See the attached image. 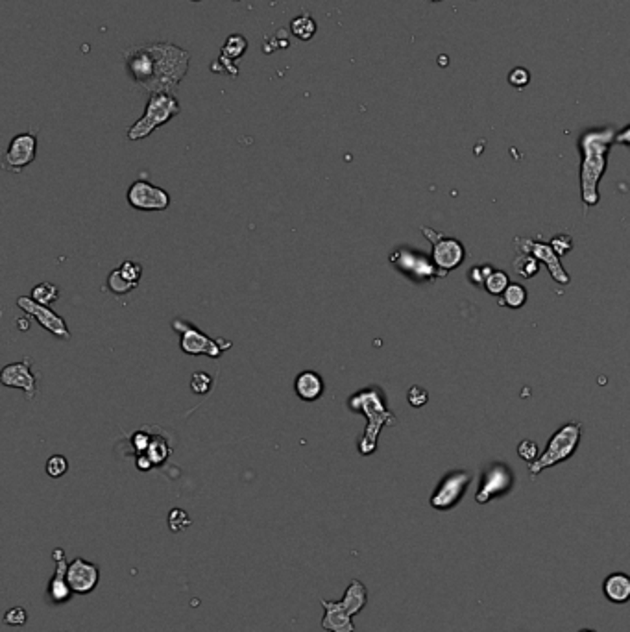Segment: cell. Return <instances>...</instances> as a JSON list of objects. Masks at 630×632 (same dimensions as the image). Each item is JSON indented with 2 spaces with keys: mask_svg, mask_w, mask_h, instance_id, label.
I'll return each instance as SVG.
<instances>
[{
  "mask_svg": "<svg viewBox=\"0 0 630 632\" xmlns=\"http://www.w3.org/2000/svg\"><path fill=\"white\" fill-rule=\"evenodd\" d=\"M69 472V461L63 455H52L47 461V473L50 477L59 479Z\"/></svg>",
  "mask_w": 630,
  "mask_h": 632,
  "instance_id": "cell-31",
  "label": "cell"
},
{
  "mask_svg": "<svg viewBox=\"0 0 630 632\" xmlns=\"http://www.w3.org/2000/svg\"><path fill=\"white\" fill-rule=\"evenodd\" d=\"M529 80H530L529 71H527V69H523V67H518V69H514V71L510 72V76H508V82L512 83V85L516 89L525 87V85L529 83Z\"/></svg>",
  "mask_w": 630,
  "mask_h": 632,
  "instance_id": "cell-37",
  "label": "cell"
},
{
  "mask_svg": "<svg viewBox=\"0 0 630 632\" xmlns=\"http://www.w3.org/2000/svg\"><path fill=\"white\" fill-rule=\"evenodd\" d=\"M348 408L354 413H360L366 416V427L359 440L360 455H371L377 449L379 433L384 426H394L395 416L387 408L381 390L376 386L360 389L354 396L348 397Z\"/></svg>",
  "mask_w": 630,
  "mask_h": 632,
  "instance_id": "cell-3",
  "label": "cell"
},
{
  "mask_svg": "<svg viewBox=\"0 0 630 632\" xmlns=\"http://www.w3.org/2000/svg\"><path fill=\"white\" fill-rule=\"evenodd\" d=\"M32 320H34V318H30L28 314H26V316H24V318L17 320V322H15V324H17V327H19V329H21V331H28L30 324H32Z\"/></svg>",
  "mask_w": 630,
  "mask_h": 632,
  "instance_id": "cell-41",
  "label": "cell"
},
{
  "mask_svg": "<svg viewBox=\"0 0 630 632\" xmlns=\"http://www.w3.org/2000/svg\"><path fill=\"white\" fill-rule=\"evenodd\" d=\"M390 265L394 266L395 270L400 274H403L405 278H409L414 283H429L435 281L438 276V266L435 265V261L429 255H425L424 252H416L413 248H405L400 246L394 252H390Z\"/></svg>",
  "mask_w": 630,
  "mask_h": 632,
  "instance_id": "cell-7",
  "label": "cell"
},
{
  "mask_svg": "<svg viewBox=\"0 0 630 632\" xmlns=\"http://www.w3.org/2000/svg\"><path fill=\"white\" fill-rule=\"evenodd\" d=\"M340 603L344 604V609L348 610V614L351 618L360 614L366 604H368V590H366L365 582L359 579L351 580L346 591H344V597H342Z\"/></svg>",
  "mask_w": 630,
  "mask_h": 632,
  "instance_id": "cell-22",
  "label": "cell"
},
{
  "mask_svg": "<svg viewBox=\"0 0 630 632\" xmlns=\"http://www.w3.org/2000/svg\"><path fill=\"white\" fill-rule=\"evenodd\" d=\"M106 287L109 292H113L115 296H126L128 292H131L133 289H137L135 283H131L128 279L124 278L122 274H120V268H115L109 272L106 281Z\"/></svg>",
  "mask_w": 630,
  "mask_h": 632,
  "instance_id": "cell-26",
  "label": "cell"
},
{
  "mask_svg": "<svg viewBox=\"0 0 630 632\" xmlns=\"http://www.w3.org/2000/svg\"><path fill=\"white\" fill-rule=\"evenodd\" d=\"M324 618H322V629L327 632H355V623L348 610L344 609L340 601H325L320 599Z\"/></svg>",
  "mask_w": 630,
  "mask_h": 632,
  "instance_id": "cell-18",
  "label": "cell"
},
{
  "mask_svg": "<svg viewBox=\"0 0 630 632\" xmlns=\"http://www.w3.org/2000/svg\"><path fill=\"white\" fill-rule=\"evenodd\" d=\"M246 48L248 41L242 36H239V34H233V36L228 37V41L222 47V52H220V61H224L222 71H228L231 76H237L239 69L235 67V61L242 58V54L246 52Z\"/></svg>",
  "mask_w": 630,
  "mask_h": 632,
  "instance_id": "cell-21",
  "label": "cell"
},
{
  "mask_svg": "<svg viewBox=\"0 0 630 632\" xmlns=\"http://www.w3.org/2000/svg\"><path fill=\"white\" fill-rule=\"evenodd\" d=\"M180 111H182L180 102H177L176 96L171 95V93H155V95H150L146 109H144V115H142L135 124L128 130V139H130V141H142V139H146L153 130H158L160 126L171 122L172 118L176 117V115H180Z\"/></svg>",
  "mask_w": 630,
  "mask_h": 632,
  "instance_id": "cell-4",
  "label": "cell"
},
{
  "mask_svg": "<svg viewBox=\"0 0 630 632\" xmlns=\"http://www.w3.org/2000/svg\"><path fill=\"white\" fill-rule=\"evenodd\" d=\"M67 579L71 585L72 591L78 596H87L100 582V567L94 562H89L82 556H76L74 560L69 562L67 569Z\"/></svg>",
  "mask_w": 630,
  "mask_h": 632,
  "instance_id": "cell-15",
  "label": "cell"
},
{
  "mask_svg": "<svg viewBox=\"0 0 630 632\" xmlns=\"http://www.w3.org/2000/svg\"><path fill=\"white\" fill-rule=\"evenodd\" d=\"M616 142L618 144H624V146H630V126H627L624 130H621L616 135Z\"/></svg>",
  "mask_w": 630,
  "mask_h": 632,
  "instance_id": "cell-40",
  "label": "cell"
},
{
  "mask_svg": "<svg viewBox=\"0 0 630 632\" xmlns=\"http://www.w3.org/2000/svg\"><path fill=\"white\" fill-rule=\"evenodd\" d=\"M17 307L28 314L30 318H34L43 329L52 333L54 337L61 338V340H69L71 338V331L67 322L58 313H54L52 309L43 303H37L32 296H21L17 300Z\"/></svg>",
  "mask_w": 630,
  "mask_h": 632,
  "instance_id": "cell-12",
  "label": "cell"
},
{
  "mask_svg": "<svg viewBox=\"0 0 630 632\" xmlns=\"http://www.w3.org/2000/svg\"><path fill=\"white\" fill-rule=\"evenodd\" d=\"M172 329L180 335V348L183 353L193 355H207L211 359H218L220 355L231 349V342L226 338H211L206 333H202L196 325L187 320L174 318L172 320Z\"/></svg>",
  "mask_w": 630,
  "mask_h": 632,
  "instance_id": "cell-6",
  "label": "cell"
},
{
  "mask_svg": "<svg viewBox=\"0 0 630 632\" xmlns=\"http://www.w3.org/2000/svg\"><path fill=\"white\" fill-rule=\"evenodd\" d=\"M406 400H409V403H411V405H413V407H424L425 403H427V400H429V396H427V392H425V389H422V386H416V384H414L413 389L409 390V394H406Z\"/></svg>",
  "mask_w": 630,
  "mask_h": 632,
  "instance_id": "cell-36",
  "label": "cell"
},
{
  "mask_svg": "<svg viewBox=\"0 0 630 632\" xmlns=\"http://www.w3.org/2000/svg\"><path fill=\"white\" fill-rule=\"evenodd\" d=\"M551 243H553V248L556 250V252H558V255L567 254V252L572 250V237H569V235L554 237Z\"/></svg>",
  "mask_w": 630,
  "mask_h": 632,
  "instance_id": "cell-39",
  "label": "cell"
},
{
  "mask_svg": "<svg viewBox=\"0 0 630 632\" xmlns=\"http://www.w3.org/2000/svg\"><path fill=\"white\" fill-rule=\"evenodd\" d=\"M578 632H597V631H595V629H580Z\"/></svg>",
  "mask_w": 630,
  "mask_h": 632,
  "instance_id": "cell-42",
  "label": "cell"
},
{
  "mask_svg": "<svg viewBox=\"0 0 630 632\" xmlns=\"http://www.w3.org/2000/svg\"><path fill=\"white\" fill-rule=\"evenodd\" d=\"M527 302V290L521 287L519 283H510L507 287V290L501 294L499 305H507L510 309L521 307Z\"/></svg>",
  "mask_w": 630,
  "mask_h": 632,
  "instance_id": "cell-27",
  "label": "cell"
},
{
  "mask_svg": "<svg viewBox=\"0 0 630 632\" xmlns=\"http://www.w3.org/2000/svg\"><path fill=\"white\" fill-rule=\"evenodd\" d=\"M37 137L34 133H19L12 139L6 154L2 157V166L8 172H23L28 165L36 161Z\"/></svg>",
  "mask_w": 630,
  "mask_h": 632,
  "instance_id": "cell-13",
  "label": "cell"
},
{
  "mask_svg": "<svg viewBox=\"0 0 630 632\" xmlns=\"http://www.w3.org/2000/svg\"><path fill=\"white\" fill-rule=\"evenodd\" d=\"M124 59L133 82L150 95H174L188 71V52L172 43L155 41L133 47Z\"/></svg>",
  "mask_w": 630,
  "mask_h": 632,
  "instance_id": "cell-1",
  "label": "cell"
},
{
  "mask_svg": "<svg viewBox=\"0 0 630 632\" xmlns=\"http://www.w3.org/2000/svg\"><path fill=\"white\" fill-rule=\"evenodd\" d=\"M422 233L433 244V255L431 257H433L435 265L438 266V270H440L442 276H446L449 270L457 268L464 261V246L457 239L446 237L440 231L431 230V228H422Z\"/></svg>",
  "mask_w": 630,
  "mask_h": 632,
  "instance_id": "cell-10",
  "label": "cell"
},
{
  "mask_svg": "<svg viewBox=\"0 0 630 632\" xmlns=\"http://www.w3.org/2000/svg\"><path fill=\"white\" fill-rule=\"evenodd\" d=\"M613 141L612 128L588 130L580 135V196L588 207L599 204V182L607 171L608 150Z\"/></svg>",
  "mask_w": 630,
  "mask_h": 632,
  "instance_id": "cell-2",
  "label": "cell"
},
{
  "mask_svg": "<svg viewBox=\"0 0 630 632\" xmlns=\"http://www.w3.org/2000/svg\"><path fill=\"white\" fill-rule=\"evenodd\" d=\"M492 272H494V270H492L490 266H473L470 272V281L479 287V285L486 283V279H488V276Z\"/></svg>",
  "mask_w": 630,
  "mask_h": 632,
  "instance_id": "cell-38",
  "label": "cell"
},
{
  "mask_svg": "<svg viewBox=\"0 0 630 632\" xmlns=\"http://www.w3.org/2000/svg\"><path fill=\"white\" fill-rule=\"evenodd\" d=\"M602 593L613 604H624L630 601V575L623 571L610 574L602 580Z\"/></svg>",
  "mask_w": 630,
  "mask_h": 632,
  "instance_id": "cell-20",
  "label": "cell"
},
{
  "mask_svg": "<svg viewBox=\"0 0 630 632\" xmlns=\"http://www.w3.org/2000/svg\"><path fill=\"white\" fill-rule=\"evenodd\" d=\"M172 449L171 446L166 444V440L163 437H153L152 444L148 446V449L141 455H146L150 461H152L153 466H161V464H165L166 459L171 457Z\"/></svg>",
  "mask_w": 630,
  "mask_h": 632,
  "instance_id": "cell-23",
  "label": "cell"
},
{
  "mask_svg": "<svg viewBox=\"0 0 630 632\" xmlns=\"http://www.w3.org/2000/svg\"><path fill=\"white\" fill-rule=\"evenodd\" d=\"M191 523H193V520L188 518V514L183 508H172L169 512V527H171L172 532L185 531L187 527H191Z\"/></svg>",
  "mask_w": 630,
  "mask_h": 632,
  "instance_id": "cell-30",
  "label": "cell"
},
{
  "mask_svg": "<svg viewBox=\"0 0 630 632\" xmlns=\"http://www.w3.org/2000/svg\"><path fill=\"white\" fill-rule=\"evenodd\" d=\"M325 383L322 375L314 370H303L296 375L294 379V392L301 402H316L324 396Z\"/></svg>",
  "mask_w": 630,
  "mask_h": 632,
  "instance_id": "cell-19",
  "label": "cell"
},
{
  "mask_svg": "<svg viewBox=\"0 0 630 632\" xmlns=\"http://www.w3.org/2000/svg\"><path fill=\"white\" fill-rule=\"evenodd\" d=\"M213 386V378L209 373L206 372H195L193 373V378H191V390L195 392V394H207Z\"/></svg>",
  "mask_w": 630,
  "mask_h": 632,
  "instance_id": "cell-32",
  "label": "cell"
},
{
  "mask_svg": "<svg viewBox=\"0 0 630 632\" xmlns=\"http://www.w3.org/2000/svg\"><path fill=\"white\" fill-rule=\"evenodd\" d=\"M518 455L519 459H523L525 462H532L538 459V446L532 440H523V442H519L518 446Z\"/></svg>",
  "mask_w": 630,
  "mask_h": 632,
  "instance_id": "cell-35",
  "label": "cell"
},
{
  "mask_svg": "<svg viewBox=\"0 0 630 632\" xmlns=\"http://www.w3.org/2000/svg\"><path fill=\"white\" fill-rule=\"evenodd\" d=\"M30 296H32L37 303H43V305H48V307H50L52 303L58 302L61 292H59L58 287L54 283H50V281H43V283L36 285V287L32 289V294Z\"/></svg>",
  "mask_w": 630,
  "mask_h": 632,
  "instance_id": "cell-24",
  "label": "cell"
},
{
  "mask_svg": "<svg viewBox=\"0 0 630 632\" xmlns=\"http://www.w3.org/2000/svg\"><path fill=\"white\" fill-rule=\"evenodd\" d=\"M578 440H580V424L578 422H572V424H565V426L560 427L549 440L543 455H540L532 464H529L530 475L536 477L543 470L567 461L575 453Z\"/></svg>",
  "mask_w": 630,
  "mask_h": 632,
  "instance_id": "cell-5",
  "label": "cell"
},
{
  "mask_svg": "<svg viewBox=\"0 0 630 632\" xmlns=\"http://www.w3.org/2000/svg\"><path fill=\"white\" fill-rule=\"evenodd\" d=\"M514 270L521 278H534L538 272V259L536 257H530L529 254H521L518 259L514 261Z\"/></svg>",
  "mask_w": 630,
  "mask_h": 632,
  "instance_id": "cell-28",
  "label": "cell"
},
{
  "mask_svg": "<svg viewBox=\"0 0 630 632\" xmlns=\"http://www.w3.org/2000/svg\"><path fill=\"white\" fill-rule=\"evenodd\" d=\"M471 479H473V475L470 472H464V470H455V472L446 473L433 492V496H431V507L435 510H442V512L457 507L468 492Z\"/></svg>",
  "mask_w": 630,
  "mask_h": 632,
  "instance_id": "cell-8",
  "label": "cell"
},
{
  "mask_svg": "<svg viewBox=\"0 0 630 632\" xmlns=\"http://www.w3.org/2000/svg\"><path fill=\"white\" fill-rule=\"evenodd\" d=\"M32 364L34 362L30 357L8 364L0 372V383L8 389H21L26 400H34L37 394V375L32 370Z\"/></svg>",
  "mask_w": 630,
  "mask_h": 632,
  "instance_id": "cell-14",
  "label": "cell"
},
{
  "mask_svg": "<svg viewBox=\"0 0 630 632\" xmlns=\"http://www.w3.org/2000/svg\"><path fill=\"white\" fill-rule=\"evenodd\" d=\"M508 285L510 283H508L507 274L503 272V270H494V272L488 276V279H486L484 287H486V290H488L490 294L501 296L503 292H505V290H507Z\"/></svg>",
  "mask_w": 630,
  "mask_h": 632,
  "instance_id": "cell-29",
  "label": "cell"
},
{
  "mask_svg": "<svg viewBox=\"0 0 630 632\" xmlns=\"http://www.w3.org/2000/svg\"><path fill=\"white\" fill-rule=\"evenodd\" d=\"M52 558L54 564H56V569H54L52 579L48 580L47 599L48 603L52 604H65L71 601L72 593H74L71 585H69V579H67L69 562L65 558V551L61 549V547H56L52 551Z\"/></svg>",
  "mask_w": 630,
  "mask_h": 632,
  "instance_id": "cell-16",
  "label": "cell"
},
{
  "mask_svg": "<svg viewBox=\"0 0 630 632\" xmlns=\"http://www.w3.org/2000/svg\"><path fill=\"white\" fill-rule=\"evenodd\" d=\"M128 204L137 211H166L171 206V195L166 193L163 187L144 182V179H137L130 185L128 189Z\"/></svg>",
  "mask_w": 630,
  "mask_h": 632,
  "instance_id": "cell-11",
  "label": "cell"
},
{
  "mask_svg": "<svg viewBox=\"0 0 630 632\" xmlns=\"http://www.w3.org/2000/svg\"><path fill=\"white\" fill-rule=\"evenodd\" d=\"M290 30H292V34H294L298 39H301V41H309V39H312L314 34H316V23H314V19H312L311 15H300V17L292 19Z\"/></svg>",
  "mask_w": 630,
  "mask_h": 632,
  "instance_id": "cell-25",
  "label": "cell"
},
{
  "mask_svg": "<svg viewBox=\"0 0 630 632\" xmlns=\"http://www.w3.org/2000/svg\"><path fill=\"white\" fill-rule=\"evenodd\" d=\"M120 268V274H122L124 278L131 281V283L139 285L142 278V265L141 263H137V261H124L122 265L118 266Z\"/></svg>",
  "mask_w": 630,
  "mask_h": 632,
  "instance_id": "cell-33",
  "label": "cell"
},
{
  "mask_svg": "<svg viewBox=\"0 0 630 632\" xmlns=\"http://www.w3.org/2000/svg\"><path fill=\"white\" fill-rule=\"evenodd\" d=\"M512 470L507 464H503V462H494L481 475V483H479V490L475 494V501L479 505H486L492 499L507 496L508 492L512 490Z\"/></svg>",
  "mask_w": 630,
  "mask_h": 632,
  "instance_id": "cell-9",
  "label": "cell"
},
{
  "mask_svg": "<svg viewBox=\"0 0 630 632\" xmlns=\"http://www.w3.org/2000/svg\"><path fill=\"white\" fill-rule=\"evenodd\" d=\"M431 2H438V0H431Z\"/></svg>",
  "mask_w": 630,
  "mask_h": 632,
  "instance_id": "cell-43",
  "label": "cell"
},
{
  "mask_svg": "<svg viewBox=\"0 0 630 632\" xmlns=\"http://www.w3.org/2000/svg\"><path fill=\"white\" fill-rule=\"evenodd\" d=\"M28 621V612L23 607H13L4 614V623L8 626H23Z\"/></svg>",
  "mask_w": 630,
  "mask_h": 632,
  "instance_id": "cell-34",
  "label": "cell"
},
{
  "mask_svg": "<svg viewBox=\"0 0 630 632\" xmlns=\"http://www.w3.org/2000/svg\"><path fill=\"white\" fill-rule=\"evenodd\" d=\"M516 248H518L521 254H529L532 255V257H536L538 261H543V263L547 265L549 272H551V278H553L554 281H558L560 285L569 283V276L565 274L564 266L560 265L558 255L554 254V250L551 248V246L542 243H534L532 239H521V237H518V239H516Z\"/></svg>",
  "mask_w": 630,
  "mask_h": 632,
  "instance_id": "cell-17",
  "label": "cell"
}]
</instances>
